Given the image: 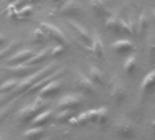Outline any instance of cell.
Here are the masks:
<instances>
[{"label": "cell", "instance_id": "obj_1", "mask_svg": "<svg viewBox=\"0 0 155 140\" xmlns=\"http://www.w3.org/2000/svg\"><path fill=\"white\" fill-rule=\"evenodd\" d=\"M57 68H58V65L55 63H50V64H48L47 65H45L41 68H38V70H36L35 72L25 77L20 82H18V86L14 89L15 90L14 94H11L10 96L11 97L14 95L19 96L21 94H24L32 85H34L36 82L39 81L43 78L47 77L50 73H52Z\"/></svg>", "mask_w": 155, "mask_h": 140}, {"label": "cell", "instance_id": "obj_2", "mask_svg": "<svg viewBox=\"0 0 155 140\" xmlns=\"http://www.w3.org/2000/svg\"><path fill=\"white\" fill-rule=\"evenodd\" d=\"M48 107V103L45 98L38 97L36 98L31 104L27 105L22 109H20L18 113V118L19 121L27 123L30 122L38 113L47 109Z\"/></svg>", "mask_w": 155, "mask_h": 140}, {"label": "cell", "instance_id": "obj_3", "mask_svg": "<svg viewBox=\"0 0 155 140\" xmlns=\"http://www.w3.org/2000/svg\"><path fill=\"white\" fill-rule=\"evenodd\" d=\"M107 116H108V110L105 107H101L99 109L88 110L76 117L73 116L69 121H74L75 124L82 125V126L91 123L102 124L107 120Z\"/></svg>", "mask_w": 155, "mask_h": 140}, {"label": "cell", "instance_id": "obj_4", "mask_svg": "<svg viewBox=\"0 0 155 140\" xmlns=\"http://www.w3.org/2000/svg\"><path fill=\"white\" fill-rule=\"evenodd\" d=\"M61 17L72 18L74 17H82L84 14L83 6L80 0H68L61 5L58 10Z\"/></svg>", "mask_w": 155, "mask_h": 140}, {"label": "cell", "instance_id": "obj_5", "mask_svg": "<svg viewBox=\"0 0 155 140\" xmlns=\"http://www.w3.org/2000/svg\"><path fill=\"white\" fill-rule=\"evenodd\" d=\"M65 22L68 25V27L70 28V30H72V32L78 37V39L81 42H82V44H84L85 46L89 47L91 46L92 37L91 36V34L89 33L88 29L85 27H83L81 23H79L73 18H66Z\"/></svg>", "mask_w": 155, "mask_h": 140}, {"label": "cell", "instance_id": "obj_6", "mask_svg": "<svg viewBox=\"0 0 155 140\" xmlns=\"http://www.w3.org/2000/svg\"><path fill=\"white\" fill-rule=\"evenodd\" d=\"M81 93L69 94L62 97L57 103V108L58 110H73L79 109L83 104V98Z\"/></svg>", "mask_w": 155, "mask_h": 140}, {"label": "cell", "instance_id": "obj_7", "mask_svg": "<svg viewBox=\"0 0 155 140\" xmlns=\"http://www.w3.org/2000/svg\"><path fill=\"white\" fill-rule=\"evenodd\" d=\"M74 88L84 95H94L95 94V84L91 81L89 76L85 75L82 72H77L75 80H74Z\"/></svg>", "mask_w": 155, "mask_h": 140}, {"label": "cell", "instance_id": "obj_8", "mask_svg": "<svg viewBox=\"0 0 155 140\" xmlns=\"http://www.w3.org/2000/svg\"><path fill=\"white\" fill-rule=\"evenodd\" d=\"M38 69V68L36 67V65H31L26 63H20L16 65H8V66L4 67V71L16 78H25L32 74Z\"/></svg>", "mask_w": 155, "mask_h": 140}, {"label": "cell", "instance_id": "obj_9", "mask_svg": "<svg viewBox=\"0 0 155 140\" xmlns=\"http://www.w3.org/2000/svg\"><path fill=\"white\" fill-rule=\"evenodd\" d=\"M38 27H40L45 32V34L47 35L48 39H51V40L57 42L58 44H60L63 46H65L67 44V39H66L65 35L55 25L48 23V22H43V23H40Z\"/></svg>", "mask_w": 155, "mask_h": 140}, {"label": "cell", "instance_id": "obj_10", "mask_svg": "<svg viewBox=\"0 0 155 140\" xmlns=\"http://www.w3.org/2000/svg\"><path fill=\"white\" fill-rule=\"evenodd\" d=\"M63 83L62 80L58 78H54L48 83H47L41 89L38 90V95L40 97H43L45 99L55 97L59 95V93L62 90Z\"/></svg>", "mask_w": 155, "mask_h": 140}, {"label": "cell", "instance_id": "obj_11", "mask_svg": "<svg viewBox=\"0 0 155 140\" xmlns=\"http://www.w3.org/2000/svg\"><path fill=\"white\" fill-rule=\"evenodd\" d=\"M90 48H91L92 55L95 57L102 58L104 56V44L99 34L95 33L94 36L92 37V41H91Z\"/></svg>", "mask_w": 155, "mask_h": 140}, {"label": "cell", "instance_id": "obj_12", "mask_svg": "<svg viewBox=\"0 0 155 140\" xmlns=\"http://www.w3.org/2000/svg\"><path fill=\"white\" fill-rule=\"evenodd\" d=\"M35 54V52L33 50L30 49H24V50H20L18 52H17L15 55L11 56L8 60L7 61L8 65H16V64H20V63H25L26 61H28L33 55Z\"/></svg>", "mask_w": 155, "mask_h": 140}, {"label": "cell", "instance_id": "obj_13", "mask_svg": "<svg viewBox=\"0 0 155 140\" xmlns=\"http://www.w3.org/2000/svg\"><path fill=\"white\" fill-rule=\"evenodd\" d=\"M92 11L98 18L109 17L110 13L104 0H89Z\"/></svg>", "mask_w": 155, "mask_h": 140}, {"label": "cell", "instance_id": "obj_14", "mask_svg": "<svg viewBox=\"0 0 155 140\" xmlns=\"http://www.w3.org/2000/svg\"><path fill=\"white\" fill-rule=\"evenodd\" d=\"M53 112L50 109H45L38 113L30 122L33 126H43L47 125L52 118Z\"/></svg>", "mask_w": 155, "mask_h": 140}, {"label": "cell", "instance_id": "obj_15", "mask_svg": "<svg viewBox=\"0 0 155 140\" xmlns=\"http://www.w3.org/2000/svg\"><path fill=\"white\" fill-rule=\"evenodd\" d=\"M50 55V49L49 48H45L39 51L38 53H35L28 61H26V64L31 65H38V64L42 63L46 59L48 58Z\"/></svg>", "mask_w": 155, "mask_h": 140}, {"label": "cell", "instance_id": "obj_16", "mask_svg": "<svg viewBox=\"0 0 155 140\" xmlns=\"http://www.w3.org/2000/svg\"><path fill=\"white\" fill-rule=\"evenodd\" d=\"M89 78L96 85H103L105 82V75L100 68L95 65H91L89 70Z\"/></svg>", "mask_w": 155, "mask_h": 140}, {"label": "cell", "instance_id": "obj_17", "mask_svg": "<svg viewBox=\"0 0 155 140\" xmlns=\"http://www.w3.org/2000/svg\"><path fill=\"white\" fill-rule=\"evenodd\" d=\"M112 48L115 52L119 54H127L131 52L133 49V45L129 40H119L112 44Z\"/></svg>", "mask_w": 155, "mask_h": 140}, {"label": "cell", "instance_id": "obj_18", "mask_svg": "<svg viewBox=\"0 0 155 140\" xmlns=\"http://www.w3.org/2000/svg\"><path fill=\"white\" fill-rule=\"evenodd\" d=\"M155 88V70L150 72L146 75L144 79L142 80L141 88L146 92H150Z\"/></svg>", "mask_w": 155, "mask_h": 140}, {"label": "cell", "instance_id": "obj_19", "mask_svg": "<svg viewBox=\"0 0 155 140\" xmlns=\"http://www.w3.org/2000/svg\"><path fill=\"white\" fill-rule=\"evenodd\" d=\"M48 40V37L40 27L35 29L32 33V42L36 45H44Z\"/></svg>", "mask_w": 155, "mask_h": 140}, {"label": "cell", "instance_id": "obj_20", "mask_svg": "<svg viewBox=\"0 0 155 140\" xmlns=\"http://www.w3.org/2000/svg\"><path fill=\"white\" fill-rule=\"evenodd\" d=\"M45 130L43 126H33L24 133V137L28 139H39L42 137Z\"/></svg>", "mask_w": 155, "mask_h": 140}, {"label": "cell", "instance_id": "obj_21", "mask_svg": "<svg viewBox=\"0 0 155 140\" xmlns=\"http://www.w3.org/2000/svg\"><path fill=\"white\" fill-rule=\"evenodd\" d=\"M33 13V8L31 5H26L25 7L19 8L17 10V12L12 16L15 17L16 19H19V20H23L26 19L28 18H29Z\"/></svg>", "mask_w": 155, "mask_h": 140}, {"label": "cell", "instance_id": "obj_22", "mask_svg": "<svg viewBox=\"0 0 155 140\" xmlns=\"http://www.w3.org/2000/svg\"><path fill=\"white\" fill-rule=\"evenodd\" d=\"M18 84V81L17 78H11V79L4 81L0 85V94H7L8 92H11L12 90L16 88Z\"/></svg>", "mask_w": 155, "mask_h": 140}, {"label": "cell", "instance_id": "obj_23", "mask_svg": "<svg viewBox=\"0 0 155 140\" xmlns=\"http://www.w3.org/2000/svg\"><path fill=\"white\" fill-rule=\"evenodd\" d=\"M19 46V41L18 40H13L11 43H9L8 46H5L4 48L0 49V60L4 59L8 56H9L15 49H17Z\"/></svg>", "mask_w": 155, "mask_h": 140}, {"label": "cell", "instance_id": "obj_24", "mask_svg": "<svg viewBox=\"0 0 155 140\" xmlns=\"http://www.w3.org/2000/svg\"><path fill=\"white\" fill-rule=\"evenodd\" d=\"M60 112L57 114L56 116V120L58 122H60V123H65L67 121H69L73 116H74V114H75V111L73 110H59Z\"/></svg>", "mask_w": 155, "mask_h": 140}, {"label": "cell", "instance_id": "obj_25", "mask_svg": "<svg viewBox=\"0 0 155 140\" xmlns=\"http://www.w3.org/2000/svg\"><path fill=\"white\" fill-rule=\"evenodd\" d=\"M16 107V100L14 102H8V105L4 106L1 109H0V122H2L15 108Z\"/></svg>", "mask_w": 155, "mask_h": 140}, {"label": "cell", "instance_id": "obj_26", "mask_svg": "<svg viewBox=\"0 0 155 140\" xmlns=\"http://www.w3.org/2000/svg\"><path fill=\"white\" fill-rule=\"evenodd\" d=\"M136 64H137V59L135 56H129L126 61H125V64H124V69L128 73H130L132 72L133 70L135 69V66H136Z\"/></svg>", "mask_w": 155, "mask_h": 140}, {"label": "cell", "instance_id": "obj_27", "mask_svg": "<svg viewBox=\"0 0 155 140\" xmlns=\"http://www.w3.org/2000/svg\"><path fill=\"white\" fill-rule=\"evenodd\" d=\"M65 50H66L65 46L58 44V46H56L55 47H53L50 50V56H53V57H58V56L63 55L65 53Z\"/></svg>", "mask_w": 155, "mask_h": 140}, {"label": "cell", "instance_id": "obj_28", "mask_svg": "<svg viewBox=\"0 0 155 140\" xmlns=\"http://www.w3.org/2000/svg\"><path fill=\"white\" fill-rule=\"evenodd\" d=\"M123 88L120 86V85H117L113 88V90H112V97L113 98L116 100V101H120L122 97H123Z\"/></svg>", "mask_w": 155, "mask_h": 140}, {"label": "cell", "instance_id": "obj_29", "mask_svg": "<svg viewBox=\"0 0 155 140\" xmlns=\"http://www.w3.org/2000/svg\"><path fill=\"white\" fill-rule=\"evenodd\" d=\"M5 43H6V38H5V37L1 33H0V46H4Z\"/></svg>", "mask_w": 155, "mask_h": 140}, {"label": "cell", "instance_id": "obj_30", "mask_svg": "<svg viewBox=\"0 0 155 140\" xmlns=\"http://www.w3.org/2000/svg\"><path fill=\"white\" fill-rule=\"evenodd\" d=\"M42 0H28L29 4H33V3H38V2H40Z\"/></svg>", "mask_w": 155, "mask_h": 140}, {"label": "cell", "instance_id": "obj_31", "mask_svg": "<svg viewBox=\"0 0 155 140\" xmlns=\"http://www.w3.org/2000/svg\"><path fill=\"white\" fill-rule=\"evenodd\" d=\"M6 1H7L8 3H13V2H15V1H18V0H6Z\"/></svg>", "mask_w": 155, "mask_h": 140}]
</instances>
